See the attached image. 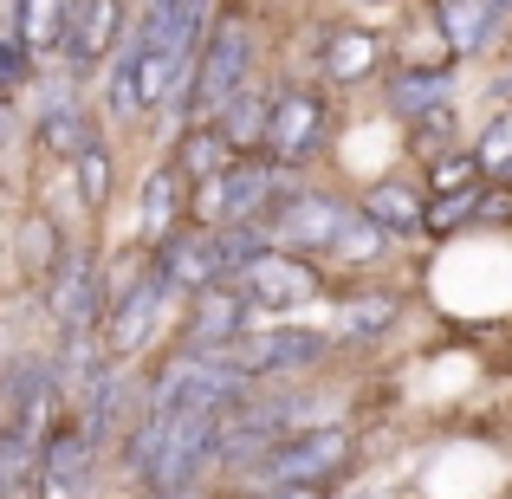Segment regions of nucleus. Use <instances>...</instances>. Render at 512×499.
<instances>
[{
	"label": "nucleus",
	"mask_w": 512,
	"mask_h": 499,
	"mask_svg": "<svg viewBox=\"0 0 512 499\" xmlns=\"http://www.w3.org/2000/svg\"><path fill=\"white\" fill-rule=\"evenodd\" d=\"M175 299H182V292L163 279V266H150V273H143L137 286L104 312V344H111V357L117 363H137L143 350L156 344V331H163V318H169Z\"/></svg>",
	"instance_id": "nucleus-7"
},
{
	"label": "nucleus",
	"mask_w": 512,
	"mask_h": 499,
	"mask_svg": "<svg viewBox=\"0 0 512 499\" xmlns=\"http://www.w3.org/2000/svg\"><path fill=\"white\" fill-rule=\"evenodd\" d=\"M182 305H188V318H182V337H175L182 350H227L234 337L273 325V312H266V305H253L234 279H227V286L195 292V299H182Z\"/></svg>",
	"instance_id": "nucleus-8"
},
{
	"label": "nucleus",
	"mask_w": 512,
	"mask_h": 499,
	"mask_svg": "<svg viewBox=\"0 0 512 499\" xmlns=\"http://www.w3.org/2000/svg\"><path fill=\"white\" fill-rule=\"evenodd\" d=\"M91 474H98V441L78 422V409H65L46 435V454H39L33 499H91Z\"/></svg>",
	"instance_id": "nucleus-9"
},
{
	"label": "nucleus",
	"mask_w": 512,
	"mask_h": 499,
	"mask_svg": "<svg viewBox=\"0 0 512 499\" xmlns=\"http://www.w3.org/2000/svg\"><path fill=\"white\" fill-rule=\"evenodd\" d=\"M156 266H163V279L182 299H195V292L208 286H227V260H221V240H214V227L188 221L182 234H169L163 247H156Z\"/></svg>",
	"instance_id": "nucleus-11"
},
{
	"label": "nucleus",
	"mask_w": 512,
	"mask_h": 499,
	"mask_svg": "<svg viewBox=\"0 0 512 499\" xmlns=\"http://www.w3.org/2000/svg\"><path fill=\"white\" fill-rule=\"evenodd\" d=\"M389 59V39L376 26H325V46H318V78L325 85H370Z\"/></svg>",
	"instance_id": "nucleus-12"
},
{
	"label": "nucleus",
	"mask_w": 512,
	"mask_h": 499,
	"mask_svg": "<svg viewBox=\"0 0 512 499\" xmlns=\"http://www.w3.org/2000/svg\"><path fill=\"white\" fill-rule=\"evenodd\" d=\"M493 98H500V104H512V65L500 72V85H493Z\"/></svg>",
	"instance_id": "nucleus-32"
},
{
	"label": "nucleus",
	"mask_w": 512,
	"mask_h": 499,
	"mask_svg": "<svg viewBox=\"0 0 512 499\" xmlns=\"http://www.w3.org/2000/svg\"><path fill=\"white\" fill-rule=\"evenodd\" d=\"M46 312L59 325V344L104 331V253L98 247H72L46 273Z\"/></svg>",
	"instance_id": "nucleus-4"
},
{
	"label": "nucleus",
	"mask_w": 512,
	"mask_h": 499,
	"mask_svg": "<svg viewBox=\"0 0 512 499\" xmlns=\"http://www.w3.org/2000/svg\"><path fill=\"white\" fill-rule=\"evenodd\" d=\"M389 247H396V234H389L383 221H370L363 208H350V221L338 227V240H331L325 260H338V266H383Z\"/></svg>",
	"instance_id": "nucleus-23"
},
{
	"label": "nucleus",
	"mask_w": 512,
	"mask_h": 499,
	"mask_svg": "<svg viewBox=\"0 0 512 499\" xmlns=\"http://www.w3.org/2000/svg\"><path fill=\"white\" fill-rule=\"evenodd\" d=\"M13 130H20V124H13V111H7V91H0V150L13 143Z\"/></svg>",
	"instance_id": "nucleus-31"
},
{
	"label": "nucleus",
	"mask_w": 512,
	"mask_h": 499,
	"mask_svg": "<svg viewBox=\"0 0 512 499\" xmlns=\"http://www.w3.org/2000/svg\"><path fill=\"white\" fill-rule=\"evenodd\" d=\"M273 163L305 169L331 150V104L318 85H279L273 91V117H266V143H260Z\"/></svg>",
	"instance_id": "nucleus-3"
},
{
	"label": "nucleus",
	"mask_w": 512,
	"mask_h": 499,
	"mask_svg": "<svg viewBox=\"0 0 512 499\" xmlns=\"http://www.w3.org/2000/svg\"><path fill=\"white\" fill-rule=\"evenodd\" d=\"M188 227V175L169 163H156L143 175V195H137V240L143 247H163L169 234H182Z\"/></svg>",
	"instance_id": "nucleus-13"
},
{
	"label": "nucleus",
	"mask_w": 512,
	"mask_h": 499,
	"mask_svg": "<svg viewBox=\"0 0 512 499\" xmlns=\"http://www.w3.org/2000/svg\"><path fill=\"white\" fill-rule=\"evenodd\" d=\"M493 188V182H487ZM487 188H448V195H428V214H422V234L428 240H454L461 227L480 221V201H487Z\"/></svg>",
	"instance_id": "nucleus-24"
},
{
	"label": "nucleus",
	"mask_w": 512,
	"mask_h": 499,
	"mask_svg": "<svg viewBox=\"0 0 512 499\" xmlns=\"http://www.w3.org/2000/svg\"><path fill=\"white\" fill-rule=\"evenodd\" d=\"M344 221H350V201L325 195V188H292V195L266 214L273 240L292 247V253H331V240H338Z\"/></svg>",
	"instance_id": "nucleus-10"
},
{
	"label": "nucleus",
	"mask_w": 512,
	"mask_h": 499,
	"mask_svg": "<svg viewBox=\"0 0 512 499\" xmlns=\"http://www.w3.org/2000/svg\"><path fill=\"white\" fill-rule=\"evenodd\" d=\"M396 318H402V292H389V286H363V292H344V299L331 305V344H344V350L383 344Z\"/></svg>",
	"instance_id": "nucleus-14"
},
{
	"label": "nucleus",
	"mask_w": 512,
	"mask_h": 499,
	"mask_svg": "<svg viewBox=\"0 0 512 499\" xmlns=\"http://www.w3.org/2000/svg\"><path fill=\"white\" fill-rule=\"evenodd\" d=\"M33 130H39V143H46L52 156H65V163H72V156L85 150L91 137H98V124H91L85 98H78L72 85H46V91H39V117H33Z\"/></svg>",
	"instance_id": "nucleus-15"
},
{
	"label": "nucleus",
	"mask_w": 512,
	"mask_h": 499,
	"mask_svg": "<svg viewBox=\"0 0 512 499\" xmlns=\"http://www.w3.org/2000/svg\"><path fill=\"white\" fill-rule=\"evenodd\" d=\"M409 143L422 150V163H435V156L461 150V124H454V104H435L428 117H415V124H409Z\"/></svg>",
	"instance_id": "nucleus-29"
},
{
	"label": "nucleus",
	"mask_w": 512,
	"mask_h": 499,
	"mask_svg": "<svg viewBox=\"0 0 512 499\" xmlns=\"http://www.w3.org/2000/svg\"><path fill=\"white\" fill-rule=\"evenodd\" d=\"M253 59H260V33L240 7L214 13L208 39H201V59L195 78H188V104H182V124H201V117H221L240 91L253 85Z\"/></svg>",
	"instance_id": "nucleus-1"
},
{
	"label": "nucleus",
	"mask_w": 512,
	"mask_h": 499,
	"mask_svg": "<svg viewBox=\"0 0 512 499\" xmlns=\"http://www.w3.org/2000/svg\"><path fill=\"white\" fill-rule=\"evenodd\" d=\"M234 143H227V130L214 124V117H201V124H182V137H175V169L188 175V182H208V175H221L234 163Z\"/></svg>",
	"instance_id": "nucleus-21"
},
{
	"label": "nucleus",
	"mask_w": 512,
	"mask_h": 499,
	"mask_svg": "<svg viewBox=\"0 0 512 499\" xmlns=\"http://www.w3.org/2000/svg\"><path fill=\"white\" fill-rule=\"evenodd\" d=\"M350 428L344 422H312V428H292L286 441L260 454L247 467V480L260 493H279V487H331V480L350 467Z\"/></svg>",
	"instance_id": "nucleus-2"
},
{
	"label": "nucleus",
	"mask_w": 512,
	"mask_h": 499,
	"mask_svg": "<svg viewBox=\"0 0 512 499\" xmlns=\"http://www.w3.org/2000/svg\"><path fill=\"white\" fill-rule=\"evenodd\" d=\"M72 169H78V195H85V208H104V201L117 195V163H111V143H104V137H91L85 150L72 156Z\"/></svg>",
	"instance_id": "nucleus-26"
},
{
	"label": "nucleus",
	"mask_w": 512,
	"mask_h": 499,
	"mask_svg": "<svg viewBox=\"0 0 512 499\" xmlns=\"http://www.w3.org/2000/svg\"><path fill=\"white\" fill-rule=\"evenodd\" d=\"M117 46H124V0H72L65 59L72 65H104Z\"/></svg>",
	"instance_id": "nucleus-17"
},
{
	"label": "nucleus",
	"mask_w": 512,
	"mask_h": 499,
	"mask_svg": "<svg viewBox=\"0 0 512 499\" xmlns=\"http://www.w3.org/2000/svg\"><path fill=\"white\" fill-rule=\"evenodd\" d=\"M500 7H506V13H512V0H500Z\"/></svg>",
	"instance_id": "nucleus-34"
},
{
	"label": "nucleus",
	"mask_w": 512,
	"mask_h": 499,
	"mask_svg": "<svg viewBox=\"0 0 512 499\" xmlns=\"http://www.w3.org/2000/svg\"><path fill=\"white\" fill-rule=\"evenodd\" d=\"M214 357L240 363V370L253 376V383H266V376H305L318 370V363L331 357V331H292V325H260L247 337H234L227 350H214Z\"/></svg>",
	"instance_id": "nucleus-5"
},
{
	"label": "nucleus",
	"mask_w": 512,
	"mask_h": 499,
	"mask_svg": "<svg viewBox=\"0 0 512 499\" xmlns=\"http://www.w3.org/2000/svg\"><path fill=\"white\" fill-rule=\"evenodd\" d=\"M104 104H111L117 124L143 117V91H137V33H124V46L111 52V72H104Z\"/></svg>",
	"instance_id": "nucleus-25"
},
{
	"label": "nucleus",
	"mask_w": 512,
	"mask_h": 499,
	"mask_svg": "<svg viewBox=\"0 0 512 499\" xmlns=\"http://www.w3.org/2000/svg\"><path fill=\"white\" fill-rule=\"evenodd\" d=\"M435 104H454V72L448 65H409V72H396L383 85V111L396 117L402 130H409L415 117H428Z\"/></svg>",
	"instance_id": "nucleus-18"
},
{
	"label": "nucleus",
	"mask_w": 512,
	"mask_h": 499,
	"mask_svg": "<svg viewBox=\"0 0 512 499\" xmlns=\"http://www.w3.org/2000/svg\"><path fill=\"white\" fill-rule=\"evenodd\" d=\"M20 85H33V46L20 33H7L0 39V91H20Z\"/></svg>",
	"instance_id": "nucleus-30"
},
{
	"label": "nucleus",
	"mask_w": 512,
	"mask_h": 499,
	"mask_svg": "<svg viewBox=\"0 0 512 499\" xmlns=\"http://www.w3.org/2000/svg\"><path fill=\"white\" fill-rule=\"evenodd\" d=\"M234 286L253 305H266V312H305V305L325 299V279H318L312 253H292V247H266L253 266L234 273Z\"/></svg>",
	"instance_id": "nucleus-6"
},
{
	"label": "nucleus",
	"mask_w": 512,
	"mask_h": 499,
	"mask_svg": "<svg viewBox=\"0 0 512 499\" xmlns=\"http://www.w3.org/2000/svg\"><path fill=\"white\" fill-rule=\"evenodd\" d=\"M273 91H279V85H247V91H240V98L227 104L221 117H214V124L227 130V143H234L240 156H253V150L266 143V117H273Z\"/></svg>",
	"instance_id": "nucleus-22"
},
{
	"label": "nucleus",
	"mask_w": 512,
	"mask_h": 499,
	"mask_svg": "<svg viewBox=\"0 0 512 499\" xmlns=\"http://www.w3.org/2000/svg\"><path fill=\"white\" fill-rule=\"evenodd\" d=\"M428 7H435L441 39H448L461 59H480L487 46H500V20H506L500 0H428Z\"/></svg>",
	"instance_id": "nucleus-16"
},
{
	"label": "nucleus",
	"mask_w": 512,
	"mask_h": 499,
	"mask_svg": "<svg viewBox=\"0 0 512 499\" xmlns=\"http://www.w3.org/2000/svg\"><path fill=\"white\" fill-rule=\"evenodd\" d=\"M344 499H376V493H344Z\"/></svg>",
	"instance_id": "nucleus-33"
},
{
	"label": "nucleus",
	"mask_w": 512,
	"mask_h": 499,
	"mask_svg": "<svg viewBox=\"0 0 512 499\" xmlns=\"http://www.w3.org/2000/svg\"><path fill=\"white\" fill-rule=\"evenodd\" d=\"M474 156L487 169V182H512V104H500L487 117V130L474 137Z\"/></svg>",
	"instance_id": "nucleus-28"
},
{
	"label": "nucleus",
	"mask_w": 512,
	"mask_h": 499,
	"mask_svg": "<svg viewBox=\"0 0 512 499\" xmlns=\"http://www.w3.org/2000/svg\"><path fill=\"white\" fill-rule=\"evenodd\" d=\"M0 499H7V493H0Z\"/></svg>",
	"instance_id": "nucleus-35"
},
{
	"label": "nucleus",
	"mask_w": 512,
	"mask_h": 499,
	"mask_svg": "<svg viewBox=\"0 0 512 499\" xmlns=\"http://www.w3.org/2000/svg\"><path fill=\"white\" fill-rule=\"evenodd\" d=\"M422 188H428V195H448V188H487V169H480L474 143L435 156V163H428V175H422Z\"/></svg>",
	"instance_id": "nucleus-27"
},
{
	"label": "nucleus",
	"mask_w": 512,
	"mask_h": 499,
	"mask_svg": "<svg viewBox=\"0 0 512 499\" xmlns=\"http://www.w3.org/2000/svg\"><path fill=\"white\" fill-rule=\"evenodd\" d=\"M13 33L33 46V59H52L72 39V0H13Z\"/></svg>",
	"instance_id": "nucleus-20"
},
{
	"label": "nucleus",
	"mask_w": 512,
	"mask_h": 499,
	"mask_svg": "<svg viewBox=\"0 0 512 499\" xmlns=\"http://www.w3.org/2000/svg\"><path fill=\"white\" fill-rule=\"evenodd\" d=\"M357 208L370 214V221H383L396 240H415V234H422V214H428V188L396 182V175H389V182H370V188H363Z\"/></svg>",
	"instance_id": "nucleus-19"
}]
</instances>
